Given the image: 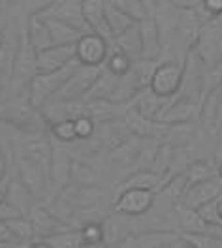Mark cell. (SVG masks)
<instances>
[{"label": "cell", "instance_id": "cell-44", "mask_svg": "<svg viewBox=\"0 0 222 248\" xmlns=\"http://www.w3.org/2000/svg\"><path fill=\"white\" fill-rule=\"evenodd\" d=\"M217 211H219V218H221V224H222V198L219 200V205H217Z\"/></svg>", "mask_w": 222, "mask_h": 248}, {"label": "cell", "instance_id": "cell-30", "mask_svg": "<svg viewBox=\"0 0 222 248\" xmlns=\"http://www.w3.org/2000/svg\"><path fill=\"white\" fill-rule=\"evenodd\" d=\"M49 248H85L83 237L79 230H70V232L57 233L53 237L42 239Z\"/></svg>", "mask_w": 222, "mask_h": 248}, {"label": "cell", "instance_id": "cell-37", "mask_svg": "<svg viewBox=\"0 0 222 248\" xmlns=\"http://www.w3.org/2000/svg\"><path fill=\"white\" fill-rule=\"evenodd\" d=\"M217 205H219V200H217V202L207 203V205H204V207L198 209L200 217L204 218V222H206L207 226H222L221 218H219V211H217Z\"/></svg>", "mask_w": 222, "mask_h": 248}, {"label": "cell", "instance_id": "cell-21", "mask_svg": "<svg viewBox=\"0 0 222 248\" xmlns=\"http://www.w3.org/2000/svg\"><path fill=\"white\" fill-rule=\"evenodd\" d=\"M175 217H177V224L183 230V233H204L207 232V226L204 218L200 217V213L196 209L187 207L183 202L174 203Z\"/></svg>", "mask_w": 222, "mask_h": 248}, {"label": "cell", "instance_id": "cell-26", "mask_svg": "<svg viewBox=\"0 0 222 248\" xmlns=\"http://www.w3.org/2000/svg\"><path fill=\"white\" fill-rule=\"evenodd\" d=\"M136 23L127 17L117 6H115V2L110 0V2H106V27H108V31H110L111 38L115 40L117 36H121V34H125L128 29H132Z\"/></svg>", "mask_w": 222, "mask_h": 248}, {"label": "cell", "instance_id": "cell-17", "mask_svg": "<svg viewBox=\"0 0 222 248\" xmlns=\"http://www.w3.org/2000/svg\"><path fill=\"white\" fill-rule=\"evenodd\" d=\"M83 16L87 21V27L89 32H95L104 36L110 44H113V38H111L110 31L106 27V2H100V0H85L83 2Z\"/></svg>", "mask_w": 222, "mask_h": 248}, {"label": "cell", "instance_id": "cell-36", "mask_svg": "<svg viewBox=\"0 0 222 248\" xmlns=\"http://www.w3.org/2000/svg\"><path fill=\"white\" fill-rule=\"evenodd\" d=\"M76 136H78V140L81 141H87L91 140L93 136H95L96 132V123L89 117V115H83V117H78L76 121Z\"/></svg>", "mask_w": 222, "mask_h": 248}, {"label": "cell", "instance_id": "cell-23", "mask_svg": "<svg viewBox=\"0 0 222 248\" xmlns=\"http://www.w3.org/2000/svg\"><path fill=\"white\" fill-rule=\"evenodd\" d=\"M160 186V175H157L153 170L134 171L125 183L119 185V194L125 190H153L157 192Z\"/></svg>", "mask_w": 222, "mask_h": 248}, {"label": "cell", "instance_id": "cell-13", "mask_svg": "<svg viewBox=\"0 0 222 248\" xmlns=\"http://www.w3.org/2000/svg\"><path fill=\"white\" fill-rule=\"evenodd\" d=\"M221 198H222V181L219 179V175H217L213 179H207L204 183H198V185L190 186L187 190L185 198H183V203L187 207L198 211L200 207H204V205H207V203L211 202H217Z\"/></svg>", "mask_w": 222, "mask_h": 248}, {"label": "cell", "instance_id": "cell-2", "mask_svg": "<svg viewBox=\"0 0 222 248\" xmlns=\"http://www.w3.org/2000/svg\"><path fill=\"white\" fill-rule=\"evenodd\" d=\"M192 51L209 70L222 66V16L209 19L202 27Z\"/></svg>", "mask_w": 222, "mask_h": 248}, {"label": "cell", "instance_id": "cell-35", "mask_svg": "<svg viewBox=\"0 0 222 248\" xmlns=\"http://www.w3.org/2000/svg\"><path fill=\"white\" fill-rule=\"evenodd\" d=\"M132 62L134 61L128 59L127 55H123L119 51H113L110 55V59H108V62H106V68L110 70L115 78H125L130 72V68H132Z\"/></svg>", "mask_w": 222, "mask_h": 248}, {"label": "cell", "instance_id": "cell-33", "mask_svg": "<svg viewBox=\"0 0 222 248\" xmlns=\"http://www.w3.org/2000/svg\"><path fill=\"white\" fill-rule=\"evenodd\" d=\"M81 237H83V245L91 247V245H98V243H106V230L102 222H89L83 224L79 228Z\"/></svg>", "mask_w": 222, "mask_h": 248}, {"label": "cell", "instance_id": "cell-41", "mask_svg": "<svg viewBox=\"0 0 222 248\" xmlns=\"http://www.w3.org/2000/svg\"><path fill=\"white\" fill-rule=\"evenodd\" d=\"M8 177V158H6V153L2 151L0 147V181Z\"/></svg>", "mask_w": 222, "mask_h": 248}, {"label": "cell", "instance_id": "cell-6", "mask_svg": "<svg viewBox=\"0 0 222 248\" xmlns=\"http://www.w3.org/2000/svg\"><path fill=\"white\" fill-rule=\"evenodd\" d=\"M155 202L157 196L153 190H125L115 198L113 211L121 217L140 218L155 207Z\"/></svg>", "mask_w": 222, "mask_h": 248}, {"label": "cell", "instance_id": "cell-11", "mask_svg": "<svg viewBox=\"0 0 222 248\" xmlns=\"http://www.w3.org/2000/svg\"><path fill=\"white\" fill-rule=\"evenodd\" d=\"M76 62V46H57L38 53L36 68L38 74H53L63 68H68Z\"/></svg>", "mask_w": 222, "mask_h": 248}, {"label": "cell", "instance_id": "cell-1", "mask_svg": "<svg viewBox=\"0 0 222 248\" xmlns=\"http://www.w3.org/2000/svg\"><path fill=\"white\" fill-rule=\"evenodd\" d=\"M78 66H81V64L76 61L68 68H63V70L53 72V74H36L34 79L29 83V91H27L29 93L27 98H29L32 108L42 109L46 104H49L59 94V91L68 83V79L74 76Z\"/></svg>", "mask_w": 222, "mask_h": 248}, {"label": "cell", "instance_id": "cell-7", "mask_svg": "<svg viewBox=\"0 0 222 248\" xmlns=\"http://www.w3.org/2000/svg\"><path fill=\"white\" fill-rule=\"evenodd\" d=\"M102 70H104V66L102 68L78 66L74 76L68 79V83L59 91V94L53 100H59V102H83L85 94L91 91V87L95 85V81L102 74Z\"/></svg>", "mask_w": 222, "mask_h": 248}, {"label": "cell", "instance_id": "cell-42", "mask_svg": "<svg viewBox=\"0 0 222 248\" xmlns=\"http://www.w3.org/2000/svg\"><path fill=\"white\" fill-rule=\"evenodd\" d=\"M27 248H49V247L44 243V241H42V239H34L32 243H29V245H27Z\"/></svg>", "mask_w": 222, "mask_h": 248}, {"label": "cell", "instance_id": "cell-38", "mask_svg": "<svg viewBox=\"0 0 222 248\" xmlns=\"http://www.w3.org/2000/svg\"><path fill=\"white\" fill-rule=\"evenodd\" d=\"M10 245H16L14 235L10 232V226H8V222H0V247L8 248Z\"/></svg>", "mask_w": 222, "mask_h": 248}, {"label": "cell", "instance_id": "cell-24", "mask_svg": "<svg viewBox=\"0 0 222 248\" xmlns=\"http://www.w3.org/2000/svg\"><path fill=\"white\" fill-rule=\"evenodd\" d=\"M113 2L136 25L155 17V4L153 2H143V0H113Z\"/></svg>", "mask_w": 222, "mask_h": 248}, {"label": "cell", "instance_id": "cell-16", "mask_svg": "<svg viewBox=\"0 0 222 248\" xmlns=\"http://www.w3.org/2000/svg\"><path fill=\"white\" fill-rule=\"evenodd\" d=\"M142 34V59L143 61H159L162 53V40H160L159 27L155 23V17L140 23Z\"/></svg>", "mask_w": 222, "mask_h": 248}, {"label": "cell", "instance_id": "cell-15", "mask_svg": "<svg viewBox=\"0 0 222 248\" xmlns=\"http://www.w3.org/2000/svg\"><path fill=\"white\" fill-rule=\"evenodd\" d=\"M132 102H134L132 108L136 109L142 117L149 119V121H157V123L160 121V117L164 115V111H166L168 104H170V100H164V98L157 96L151 89L142 91Z\"/></svg>", "mask_w": 222, "mask_h": 248}, {"label": "cell", "instance_id": "cell-46", "mask_svg": "<svg viewBox=\"0 0 222 248\" xmlns=\"http://www.w3.org/2000/svg\"><path fill=\"white\" fill-rule=\"evenodd\" d=\"M4 42H6V38H4V34L0 32V51L4 49Z\"/></svg>", "mask_w": 222, "mask_h": 248}, {"label": "cell", "instance_id": "cell-3", "mask_svg": "<svg viewBox=\"0 0 222 248\" xmlns=\"http://www.w3.org/2000/svg\"><path fill=\"white\" fill-rule=\"evenodd\" d=\"M183 81H185V62H179V64L174 61L160 62V66L151 79L149 89L164 100H172L177 96V93H181Z\"/></svg>", "mask_w": 222, "mask_h": 248}, {"label": "cell", "instance_id": "cell-25", "mask_svg": "<svg viewBox=\"0 0 222 248\" xmlns=\"http://www.w3.org/2000/svg\"><path fill=\"white\" fill-rule=\"evenodd\" d=\"M72 162H74V158L68 155L64 149H55V147H53V160H51V170H49V175L53 177L55 185L59 183L63 188H66V185L70 183Z\"/></svg>", "mask_w": 222, "mask_h": 248}, {"label": "cell", "instance_id": "cell-29", "mask_svg": "<svg viewBox=\"0 0 222 248\" xmlns=\"http://www.w3.org/2000/svg\"><path fill=\"white\" fill-rule=\"evenodd\" d=\"M185 177H187V183H189V188L198 183H204L207 179H213L217 177V170L206 162V160H198V162H192L190 166L185 171Z\"/></svg>", "mask_w": 222, "mask_h": 248}, {"label": "cell", "instance_id": "cell-43", "mask_svg": "<svg viewBox=\"0 0 222 248\" xmlns=\"http://www.w3.org/2000/svg\"><path fill=\"white\" fill-rule=\"evenodd\" d=\"M85 248H110L108 243H98V245H91V247H85Z\"/></svg>", "mask_w": 222, "mask_h": 248}, {"label": "cell", "instance_id": "cell-40", "mask_svg": "<svg viewBox=\"0 0 222 248\" xmlns=\"http://www.w3.org/2000/svg\"><path fill=\"white\" fill-rule=\"evenodd\" d=\"M10 186H12V179H10V175H8L6 179H2V181H0V203H4L6 200H8Z\"/></svg>", "mask_w": 222, "mask_h": 248}, {"label": "cell", "instance_id": "cell-27", "mask_svg": "<svg viewBox=\"0 0 222 248\" xmlns=\"http://www.w3.org/2000/svg\"><path fill=\"white\" fill-rule=\"evenodd\" d=\"M70 183H74L79 188H96V183H98V173L96 170L87 164L85 160H79V158H74L72 162V171H70Z\"/></svg>", "mask_w": 222, "mask_h": 248}, {"label": "cell", "instance_id": "cell-5", "mask_svg": "<svg viewBox=\"0 0 222 248\" xmlns=\"http://www.w3.org/2000/svg\"><path fill=\"white\" fill-rule=\"evenodd\" d=\"M36 14L42 17H53L66 25L81 31L83 34L89 32L87 21L83 16V2L81 0H59V2H48L42 8L36 10Z\"/></svg>", "mask_w": 222, "mask_h": 248}, {"label": "cell", "instance_id": "cell-9", "mask_svg": "<svg viewBox=\"0 0 222 248\" xmlns=\"http://www.w3.org/2000/svg\"><path fill=\"white\" fill-rule=\"evenodd\" d=\"M19 156L21 158H29L32 162L44 166L49 173L51 160H53V147L42 134L27 132V136L21 140V145H19Z\"/></svg>", "mask_w": 222, "mask_h": 248}, {"label": "cell", "instance_id": "cell-19", "mask_svg": "<svg viewBox=\"0 0 222 248\" xmlns=\"http://www.w3.org/2000/svg\"><path fill=\"white\" fill-rule=\"evenodd\" d=\"M117 81H119V78H115L110 70L104 66L102 74L98 76V79L95 81V85L91 87V91L85 94L83 102H85V104H96V102H108V104H110V98L113 96V93H115Z\"/></svg>", "mask_w": 222, "mask_h": 248}, {"label": "cell", "instance_id": "cell-22", "mask_svg": "<svg viewBox=\"0 0 222 248\" xmlns=\"http://www.w3.org/2000/svg\"><path fill=\"white\" fill-rule=\"evenodd\" d=\"M113 44L117 46L119 53L127 55L128 59H132V61H140L142 59V34H140V25H134L125 34L117 36L113 40Z\"/></svg>", "mask_w": 222, "mask_h": 248}, {"label": "cell", "instance_id": "cell-39", "mask_svg": "<svg viewBox=\"0 0 222 248\" xmlns=\"http://www.w3.org/2000/svg\"><path fill=\"white\" fill-rule=\"evenodd\" d=\"M204 10L211 17H221L222 16V0H202Z\"/></svg>", "mask_w": 222, "mask_h": 248}, {"label": "cell", "instance_id": "cell-34", "mask_svg": "<svg viewBox=\"0 0 222 248\" xmlns=\"http://www.w3.org/2000/svg\"><path fill=\"white\" fill-rule=\"evenodd\" d=\"M49 132H51V136L55 140L61 141V143H74V141L78 140V136H76V124H74L72 119L51 124L49 126Z\"/></svg>", "mask_w": 222, "mask_h": 248}, {"label": "cell", "instance_id": "cell-8", "mask_svg": "<svg viewBox=\"0 0 222 248\" xmlns=\"http://www.w3.org/2000/svg\"><path fill=\"white\" fill-rule=\"evenodd\" d=\"M29 220H31L32 228H34V235L36 239H48V237H53L57 233L63 232H70L72 226L68 222H64L57 217L51 209L48 207H34L29 215Z\"/></svg>", "mask_w": 222, "mask_h": 248}, {"label": "cell", "instance_id": "cell-14", "mask_svg": "<svg viewBox=\"0 0 222 248\" xmlns=\"http://www.w3.org/2000/svg\"><path fill=\"white\" fill-rule=\"evenodd\" d=\"M202 123L211 134L222 132V83L213 87L204 98L202 111H200Z\"/></svg>", "mask_w": 222, "mask_h": 248}, {"label": "cell", "instance_id": "cell-20", "mask_svg": "<svg viewBox=\"0 0 222 248\" xmlns=\"http://www.w3.org/2000/svg\"><path fill=\"white\" fill-rule=\"evenodd\" d=\"M40 16V14H38ZM42 17V16H40ZM44 21H46V25H48L49 29V34H51V40H53V46H76L78 42L81 40V36H83V32L78 31V29H74V27H70V25H66L63 21H59V19H53V17H42Z\"/></svg>", "mask_w": 222, "mask_h": 248}, {"label": "cell", "instance_id": "cell-12", "mask_svg": "<svg viewBox=\"0 0 222 248\" xmlns=\"http://www.w3.org/2000/svg\"><path fill=\"white\" fill-rule=\"evenodd\" d=\"M48 170L36 162H32L29 158H21L17 160V177L23 185L27 186V190L31 192L34 198H40L46 190L48 183Z\"/></svg>", "mask_w": 222, "mask_h": 248}, {"label": "cell", "instance_id": "cell-4", "mask_svg": "<svg viewBox=\"0 0 222 248\" xmlns=\"http://www.w3.org/2000/svg\"><path fill=\"white\" fill-rule=\"evenodd\" d=\"M111 44L100 34L87 32L81 36V40L76 44V61L81 66H91V68H102L110 59Z\"/></svg>", "mask_w": 222, "mask_h": 248}, {"label": "cell", "instance_id": "cell-18", "mask_svg": "<svg viewBox=\"0 0 222 248\" xmlns=\"http://www.w3.org/2000/svg\"><path fill=\"white\" fill-rule=\"evenodd\" d=\"M25 32H27V38H29V42H31V46L34 47L36 53H42V51H46V49L55 47L53 46V40H51V34H49V29H48V25H46V21L38 16L36 12L29 17Z\"/></svg>", "mask_w": 222, "mask_h": 248}, {"label": "cell", "instance_id": "cell-10", "mask_svg": "<svg viewBox=\"0 0 222 248\" xmlns=\"http://www.w3.org/2000/svg\"><path fill=\"white\" fill-rule=\"evenodd\" d=\"M36 57H38V53L31 46V42L27 38V32H23L16 62H14V79H16L17 87H23V85L31 83L32 79H34V76L38 74Z\"/></svg>", "mask_w": 222, "mask_h": 248}, {"label": "cell", "instance_id": "cell-47", "mask_svg": "<svg viewBox=\"0 0 222 248\" xmlns=\"http://www.w3.org/2000/svg\"><path fill=\"white\" fill-rule=\"evenodd\" d=\"M221 134H222V132H221Z\"/></svg>", "mask_w": 222, "mask_h": 248}, {"label": "cell", "instance_id": "cell-28", "mask_svg": "<svg viewBox=\"0 0 222 248\" xmlns=\"http://www.w3.org/2000/svg\"><path fill=\"white\" fill-rule=\"evenodd\" d=\"M32 200H34V196L27 190V186L23 185L19 179L12 181L10 194H8V200H6V202L12 203L23 217H25V215H31V211L34 209V207H32Z\"/></svg>", "mask_w": 222, "mask_h": 248}, {"label": "cell", "instance_id": "cell-45", "mask_svg": "<svg viewBox=\"0 0 222 248\" xmlns=\"http://www.w3.org/2000/svg\"><path fill=\"white\" fill-rule=\"evenodd\" d=\"M217 175H219V179L222 181V162L219 164V166H217Z\"/></svg>", "mask_w": 222, "mask_h": 248}, {"label": "cell", "instance_id": "cell-32", "mask_svg": "<svg viewBox=\"0 0 222 248\" xmlns=\"http://www.w3.org/2000/svg\"><path fill=\"white\" fill-rule=\"evenodd\" d=\"M181 241L190 248H222V239L209 232L204 233H181Z\"/></svg>", "mask_w": 222, "mask_h": 248}, {"label": "cell", "instance_id": "cell-31", "mask_svg": "<svg viewBox=\"0 0 222 248\" xmlns=\"http://www.w3.org/2000/svg\"><path fill=\"white\" fill-rule=\"evenodd\" d=\"M8 226H10V232L14 235V241L16 245H21V243H32L36 239L34 235V228H32L31 220L27 217H17L14 220H8Z\"/></svg>", "mask_w": 222, "mask_h": 248}]
</instances>
